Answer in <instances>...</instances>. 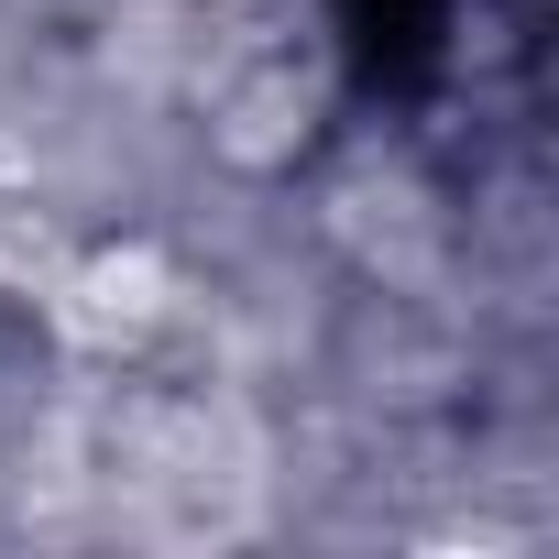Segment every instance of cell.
<instances>
[{"label": "cell", "mask_w": 559, "mask_h": 559, "mask_svg": "<svg viewBox=\"0 0 559 559\" xmlns=\"http://www.w3.org/2000/svg\"><path fill=\"white\" fill-rule=\"evenodd\" d=\"M176 308V274L143 252V241H121V252H88L67 286H56V319H67V341L78 352H132L154 319Z\"/></svg>", "instance_id": "6da1fadb"}, {"label": "cell", "mask_w": 559, "mask_h": 559, "mask_svg": "<svg viewBox=\"0 0 559 559\" xmlns=\"http://www.w3.org/2000/svg\"><path fill=\"white\" fill-rule=\"evenodd\" d=\"M297 132H308V99H297L286 78H263V88H241V99L219 110V154H230V165H286Z\"/></svg>", "instance_id": "7a4b0ae2"}]
</instances>
